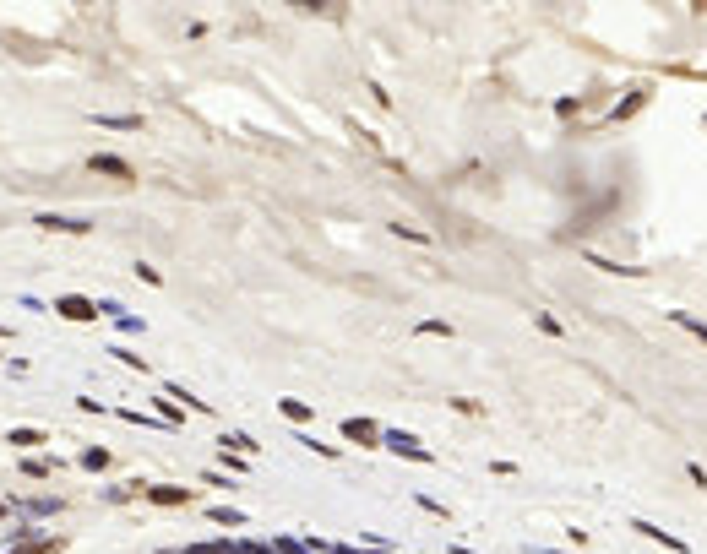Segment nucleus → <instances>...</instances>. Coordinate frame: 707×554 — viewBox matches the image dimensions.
Here are the masks:
<instances>
[{
  "label": "nucleus",
  "instance_id": "12",
  "mask_svg": "<svg viewBox=\"0 0 707 554\" xmlns=\"http://www.w3.org/2000/svg\"><path fill=\"white\" fill-rule=\"evenodd\" d=\"M186 554H234L229 543H196V549H186Z\"/></svg>",
  "mask_w": 707,
  "mask_h": 554
},
{
  "label": "nucleus",
  "instance_id": "8",
  "mask_svg": "<svg viewBox=\"0 0 707 554\" xmlns=\"http://www.w3.org/2000/svg\"><path fill=\"white\" fill-rule=\"evenodd\" d=\"M283 418H294V424H305V418H311V408H305L299 397H283Z\"/></svg>",
  "mask_w": 707,
  "mask_h": 554
},
{
  "label": "nucleus",
  "instance_id": "7",
  "mask_svg": "<svg viewBox=\"0 0 707 554\" xmlns=\"http://www.w3.org/2000/svg\"><path fill=\"white\" fill-rule=\"evenodd\" d=\"M39 228H55V234H82L87 223H77V218H39Z\"/></svg>",
  "mask_w": 707,
  "mask_h": 554
},
{
  "label": "nucleus",
  "instance_id": "13",
  "mask_svg": "<svg viewBox=\"0 0 707 554\" xmlns=\"http://www.w3.org/2000/svg\"><path fill=\"white\" fill-rule=\"evenodd\" d=\"M680 327H686V331H696V337L707 343V327H702V321H691V315H680Z\"/></svg>",
  "mask_w": 707,
  "mask_h": 554
},
{
  "label": "nucleus",
  "instance_id": "6",
  "mask_svg": "<svg viewBox=\"0 0 707 554\" xmlns=\"http://www.w3.org/2000/svg\"><path fill=\"white\" fill-rule=\"evenodd\" d=\"M147 500H153V506H186L190 489H147Z\"/></svg>",
  "mask_w": 707,
  "mask_h": 554
},
{
  "label": "nucleus",
  "instance_id": "11",
  "mask_svg": "<svg viewBox=\"0 0 707 554\" xmlns=\"http://www.w3.org/2000/svg\"><path fill=\"white\" fill-rule=\"evenodd\" d=\"M223 446H229V451H256V440H250V435H229Z\"/></svg>",
  "mask_w": 707,
  "mask_h": 554
},
{
  "label": "nucleus",
  "instance_id": "5",
  "mask_svg": "<svg viewBox=\"0 0 707 554\" xmlns=\"http://www.w3.org/2000/svg\"><path fill=\"white\" fill-rule=\"evenodd\" d=\"M631 527H637V533H647V538H659V543H664V549H675V554H686V543H680V538H669V533H659V527H653V522H631Z\"/></svg>",
  "mask_w": 707,
  "mask_h": 554
},
{
  "label": "nucleus",
  "instance_id": "9",
  "mask_svg": "<svg viewBox=\"0 0 707 554\" xmlns=\"http://www.w3.org/2000/svg\"><path fill=\"white\" fill-rule=\"evenodd\" d=\"M6 440H11V446H22V451H33V446H39L44 435H39V430H11Z\"/></svg>",
  "mask_w": 707,
  "mask_h": 554
},
{
  "label": "nucleus",
  "instance_id": "10",
  "mask_svg": "<svg viewBox=\"0 0 707 554\" xmlns=\"http://www.w3.org/2000/svg\"><path fill=\"white\" fill-rule=\"evenodd\" d=\"M49 549H60V538H49V543H22V549H11V554H49Z\"/></svg>",
  "mask_w": 707,
  "mask_h": 554
},
{
  "label": "nucleus",
  "instance_id": "2",
  "mask_svg": "<svg viewBox=\"0 0 707 554\" xmlns=\"http://www.w3.org/2000/svg\"><path fill=\"white\" fill-rule=\"evenodd\" d=\"M381 446H392V451H403V456H414V462H430V451H424V446H419L414 435H403V430H392V435H387V440H381Z\"/></svg>",
  "mask_w": 707,
  "mask_h": 554
},
{
  "label": "nucleus",
  "instance_id": "4",
  "mask_svg": "<svg viewBox=\"0 0 707 554\" xmlns=\"http://www.w3.org/2000/svg\"><path fill=\"white\" fill-rule=\"evenodd\" d=\"M93 169H98V174H115V180H136V169L120 164V158H93Z\"/></svg>",
  "mask_w": 707,
  "mask_h": 554
},
{
  "label": "nucleus",
  "instance_id": "3",
  "mask_svg": "<svg viewBox=\"0 0 707 554\" xmlns=\"http://www.w3.org/2000/svg\"><path fill=\"white\" fill-rule=\"evenodd\" d=\"M55 310H60L65 321H93V315H98V310H93V299H77V294H71V299H60Z\"/></svg>",
  "mask_w": 707,
  "mask_h": 554
},
{
  "label": "nucleus",
  "instance_id": "1",
  "mask_svg": "<svg viewBox=\"0 0 707 554\" xmlns=\"http://www.w3.org/2000/svg\"><path fill=\"white\" fill-rule=\"evenodd\" d=\"M343 440H354V446H381V430H375L370 418H349V424H343Z\"/></svg>",
  "mask_w": 707,
  "mask_h": 554
},
{
  "label": "nucleus",
  "instance_id": "14",
  "mask_svg": "<svg viewBox=\"0 0 707 554\" xmlns=\"http://www.w3.org/2000/svg\"><path fill=\"white\" fill-rule=\"evenodd\" d=\"M0 516H6V500H0Z\"/></svg>",
  "mask_w": 707,
  "mask_h": 554
}]
</instances>
